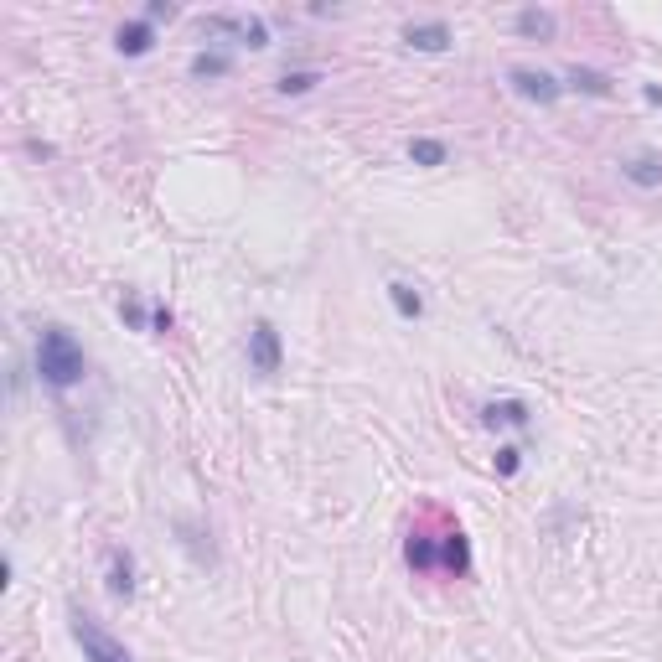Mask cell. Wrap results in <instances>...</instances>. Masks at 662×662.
Here are the masks:
<instances>
[{
    "mask_svg": "<svg viewBox=\"0 0 662 662\" xmlns=\"http://www.w3.org/2000/svg\"><path fill=\"white\" fill-rule=\"evenodd\" d=\"M404 559H409L414 575H435V569H445V575H471V544L456 523H445L440 533L414 528L409 544H404Z\"/></svg>",
    "mask_w": 662,
    "mask_h": 662,
    "instance_id": "cell-1",
    "label": "cell"
},
{
    "mask_svg": "<svg viewBox=\"0 0 662 662\" xmlns=\"http://www.w3.org/2000/svg\"><path fill=\"white\" fill-rule=\"evenodd\" d=\"M88 373V357L78 347V337L68 326H42L37 331V378L52 388V394H68V388H78Z\"/></svg>",
    "mask_w": 662,
    "mask_h": 662,
    "instance_id": "cell-2",
    "label": "cell"
},
{
    "mask_svg": "<svg viewBox=\"0 0 662 662\" xmlns=\"http://www.w3.org/2000/svg\"><path fill=\"white\" fill-rule=\"evenodd\" d=\"M68 631H73V642L83 647V662H135L130 647L119 642L114 631H104L83 606H68Z\"/></svg>",
    "mask_w": 662,
    "mask_h": 662,
    "instance_id": "cell-3",
    "label": "cell"
},
{
    "mask_svg": "<svg viewBox=\"0 0 662 662\" xmlns=\"http://www.w3.org/2000/svg\"><path fill=\"white\" fill-rule=\"evenodd\" d=\"M280 363H285V342H280L275 321H254V326H249V368H254L259 378H275Z\"/></svg>",
    "mask_w": 662,
    "mask_h": 662,
    "instance_id": "cell-4",
    "label": "cell"
},
{
    "mask_svg": "<svg viewBox=\"0 0 662 662\" xmlns=\"http://www.w3.org/2000/svg\"><path fill=\"white\" fill-rule=\"evenodd\" d=\"M202 32L207 37H233V42H244V47H269V26L259 21V16H228V11H218V16H202Z\"/></svg>",
    "mask_w": 662,
    "mask_h": 662,
    "instance_id": "cell-5",
    "label": "cell"
},
{
    "mask_svg": "<svg viewBox=\"0 0 662 662\" xmlns=\"http://www.w3.org/2000/svg\"><path fill=\"white\" fill-rule=\"evenodd\" d=\"M507 83H513V94H523L528 104H559V94H564V83H559L554 73H544V68H528V63L507 68Z\"/></svg>",
    "mask_w": 662,
    "mask_h": 662,
    "instance_id": "cell-6",
    "label": "cell"
},
{
    "mask_svg": "<svg viewBox=\"0 0 662 662\" xmlns=\"http://www.w3.org/2000/svg\"><path fill=\"white\" fill-rule=\"evenodd\" d=\"M404 42H409L414 52H445L456 37H450L445 21H409V26H404Z\"/></svg>",
    "mask_w": 662,
    "mask_h": 662,
    "instance_id": "cell-7",
    "label": "cell"
},
{
    "mask_svg": "<svg viewBox=\"0 0 662 662\" xmlns=\"http://www.w3.org/2000/svg\"><path fill=\"white\" fill-rule=\"evenodd\" d=\"M564 83L575 88V94H590V99H611V94H616V78H611V73H600V68H580V63L564 73Z\"/></svg>",
    "mask_w": 662,
    "mask_h": 662,
    "instance_id": "cell-8",
    "label": "cell"
},
{
    "mask_svg": "<svg viewBox=\"0 0 662 662\" xmlns=\"http://www.w3.org/2000/svg\"><path fill=\"white\" fill-rule=\"evenodd\" d=\"M109 595L114 600L135 595V554L130 549H109Z\"/></svg>",
    "mask_w": 662,
    "mask_h": 662,
    "instance_id": "cell-9",
    "label": "cell"
},
{
    "mask_svg": "<svg viewBox=\"0 0 662 662\" xmlns=\"http://www.w3.org/2000/svg\"><path fill=\"white\" fill-rule=\"evenodd\" d=\"M621 176L652 192V187H662V156H652V150H637V156L621 161Z\"/></svg>",
    "mask_w": 662,
    "mask_h": 662,
    "instance_id": "cell-10",
    "label": "cell"
},
{
    "mask_svg": "<svg viewBox=\"0 0 662 662\" xmlns=\"http://www.w3.org/2000/svg\"><path fill=\"white\" fill-rule=\"evenodd\" d=\"M481 419H487V425L497 430H528V404L523 399H492L487 409H481Z\"/></svg>",
    "mask_w": 662,
    "mask_h": 662,
    "instance_id": "cell-11",
    "label": "cell"
},
{
    "mask_svg": "<svg viewBox=\"0 0 662 662\" xmlns=\"http://www.w3.org/2000/svg\"><path fill=\"white\" fill-rule=\"evenodd\" d=\"M114 47L125 52V57H145L150 47H156V32H150V21H125L114 32Z\"/></svg>",
    "mask_w": 662,
    "mask_h": 662,
    "instance_id": "cell-12",
    "label": "cell"
},
{
    "mask_svg": "<svg viewBox=\"0 0 662 662\" xmlns=\"http://www.w3.org/2000/svg\"><path fill=\"white\" fill-rule=\"evenodd\" d=\"M388 300H394V311H399L404 321H419V316H425V295H419L414 285H404V280L388 285Z\"/></svg>",
    "mask_w": 662,
    "mask_h": 662,
    "instance_id": "cell-13",
    "label": "cell"
},
{
    "mask_svg": "<svg viewBox=\"0 0 662 662\" xmlns=\"http://www.w3.org/2000/svg\"><path fill=\"white\" fill-rule=\"evenodd\" d=\"M409 161H414V166H445V145L430 140V135H414V140H409Z\"/></svg>",
    "mask_w": 662,
    "mask_h": 662,
    "instance_id": "cell-14",
    "label": "cell"
},
{
    "mask_svg": "<svg viewBox=\"0 0 662 662\" xmlns=\"http://www.w3.org/2000/svg\"><path fill=\"white\" fill-rule=\"evenodd\" d=\"M228 68H233L228 52H197L192 57V78H223Z\"/></svg>",
    "mask_w": 662,
    "mask_h": 662,
    "instance_id": "cell-15",
    "label": "cell"
},
{
    "mask_svg": "<svg viewBox=\"0 0 662 662\" xmlns=\"http://www.w3.org/2000/svg\"><path fill=\"white\" fill-rule=\"evenodd\" d=\"M518 32L523 37H554V16L549 11H518Z\"/></svg>",
    "mask_w": 662,
    "mask_h": 662,
    "instance_id": "cell-16",
    "label": "cell"
},
{
    "mask_svg": "<svg viewBox=\"0 0 662 662\" xmlns=\"http://www.w3.org/2000/svg\"><path fill=\"white\" fill-rule=\"evenodd\" d=\"M316 83H321V73H311V68H300V73H285V78H280L275 88H280V94L290 99V94H311V88H316Z\"/></svg>",
    "mask_w": 662,
    "mask_h": 662,
    "instance_id": "cell-17",
    "label": "cell"
},
{
    "mask_svg": "<svg viewBox=\"0 0 662 662\" xmlns=\"http://www.w3.org/2000/svg\"><path fill=\"white\" fill-rule=\"evenodd\" d=\"M518 466H523V450H518V445H502V450H497V471H502V476H518Z\"/></svg>",
    "mask_w": 662,
    "mask_h": 662,
    "instance_id": "cell-18",
    "label": "cell"
},
{
    "mask_svg": "<svg viewBox=\"0 0 662 662\" xmlns=\"http://www.w3.org/2000/svg\"><path fill=\"white\" fill-rule=\"evenodd\" d=\"M119 316H125L130 326H150V316H145V306H140L135 295H125V300H119Z\"/></svg>",
    "mask_w": 662,
    "mask_h": 662,
    "instance_id": "cell-19",
    "label": "cell"
},
{
    "mask_svg": "<svg viewBox=\"0 0 662 662\" xmlns=\"http://www.w3.org/2000/svg\"><path fill=\"white\" fill-rule=\"evenodd\" d=\"M171 326H176V316H171L166 306H156V311H150V331H156V337H166Z\"/></svg>",
    "mask_w": 662,
    "mask_h": 662,
    "instance_id": "cell-20",
    "label": "cell"
},
{
    "mask_svg": "<svg viewBox=\"0 0 662 662\" xmlns=\"http://www.w3.org/2000/svg\"><path fill=\"white\" fill-rule=\"evenodd\" d=\"M176 16V6H166V0H150V6H145V21L150 26H156V21H171Z\"/></svg>",
    "mask_w": 662,
    "mask_h": 662,
    "instance_id": "cell-21",
    "label": "cell"
},
{
    "mask_svg": "<svg viewBox=\"0 0 662 662\" xmlns=\"http://www.w3.org/2000/svg\"><path fill=\"white\" fill-rule=\"evenodd\" d=\"M642 99H647V104H662V88H657V83H647V88H642Z\"/></svg>",
    "mask_w": 662,
    "mask_h": 662,
    "instance_id": "cell-22",
    "label": "cell"
}]
</instances>
